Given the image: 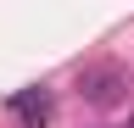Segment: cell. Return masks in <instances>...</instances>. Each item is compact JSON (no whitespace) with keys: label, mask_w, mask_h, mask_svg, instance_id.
Masks as SVG:
<instances>
[{"label":"cell","mask_w":134,"mask_h":128,"mask_svg":"<svg viewBox=\"0 0 134 128\" xmlns=\"http://www.w3.org/2000/svg\"><path fill=\"white\" fill-rule=\"evenodd\" d=\"M11 117L23 123V128H45V123H50V89H45V84L17 89V95H11Z\"/></svg>","instance_id":"6da1fadb"},{"label":"cell","mask_w":134,"mask_h":128,"mask_svg":"<svg viewBox=\"0 0 134 128\" xmlns=\"http://www.w3.org/2000/svg\"><path fill=\"white\" fill-rule=\"evenodd\" d=\"M117 95V72H95L90 78V100H112Z\"/></svg>","instance_id":"7a4b0ae2"}]
</instances>
